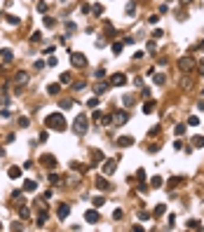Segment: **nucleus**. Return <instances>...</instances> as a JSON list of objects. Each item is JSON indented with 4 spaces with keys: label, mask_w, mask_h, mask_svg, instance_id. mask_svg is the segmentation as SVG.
<instances>
[{
    "label": "nucleus",
    "mask_w": 204,
    "mask_h": 232,
    "mask_svg": "<svg viewBox=\"0 0 204 232\" xmlns=\"http://www.w3.org/2000/svg\"><path fill=\"white\" fill-rule=\"evenodd\" d=\"M47 127L49 129H56V132H66V120H64V115L61 113H52V115H47Z\"/></svg>",
    "instance_id": "f257e3e1"
},
{
    "label": "nucleus",
    "mask_w": 204,
    "mask_h": 232,
    "mask_svg": "<svg viewBox=\"0 0 204 232\" xmlns=\"http://www.w3.org/2000/svg\"><path fill=\"white\" fill-rule=\"evenodd\" d=\"M73 132L77 134V136H82V134L87 132V115H85V113L75 117V122H73Z\"/></svg>",
    "instance_id": "f03ea898"
},
{
    "label": "nucleus",
    "mask_w": 204,
    "mask_h": 232,
    "mask_svg": "<svg viewBox=\"0 0 204 232\" xmlns=\"http://www.w3.org/2000/svg\"><path fill=\"white\" fill-rule=\"evenodd\" d=\"M70 64H73L75 68H85L87 66V56L80 54V52H73V54H70Z\"/></svg>",
    "instance_id": "7ed1b4c3"
},
{
    "label": "nucleus",
    "mask_w": 204,
    "mask_h": 232,
    "mask_svg": "<svg viewBox=\"0 0 204 232\" xmlns=\"http://www.w3.org/2000/svg\"><path fill=\"white\" fill-rule=\"evenodd\" d=\"M28 85V73H17V77H14V89L19 92L21 87H26Z\"/></svg>",
    "instance_id": "20e7f679"
},
{
    "label": "nucleus",
    "mask_w": 204,
    "mask_h": 232,
    "mask_svg": "<svg viewBox=\"0 0 204 232\" xmlns=\"http://www.w3.org/2000/svg\"><path fill=\"white\" fill-rule=\"evenodd\" d=\"M108 82H110V87H122V85L127 82V75H124V73H115V75H110Z\"/></svg>",
    "instance_id": "39448f33"
},
{
    "label": "nucleus",
    "mask_w": 204,
    "mask_h": 232,
    "mask_svg": "<svg viewBox=\"0 0 204 232\" xmlns=\"http://www.w3.org/2000/svg\"><path fill=\"white\" fill-rule=\"evenodd\" d=\"M127 117H129V113H127V110H117L110 120H113L115 124H124V122H127Z\"/></svg>",
    "instance_id": "423d86ee"
},
{
    "label": "nucleus",
    "mask_w": 204,
    "mask_h": 232,
    "mask_svg": "<svg viewBox=\"0 0 204 232\" xmlns=\"http://www.w3.org/2000/svg\"><path fill=\"white\" fill-rule=\"evenodd\" d=\"M56 213H59V218H61V220H66V218H68V213H70V206H68V204H59Z\"/></svg>",
    "instance_id": "0eeeda50"
},
{
    "label": "nucleus",
    "mask_w": 204,
    "mask_h": 232,
    "mask_svg": "<svg viewBox=\"0 0 204 232\" xmlns=\"http://www.w3.org/2000/svg\"><path fill=\"white\" fill-rule=\"evenodd\" d=\"M103 173H115V160H103Z\"/></svg>",
    "instance_id": "6e6552de"
},
{
    "label": "nucleus",
    "mask_w": 204,
    "mask_h": 232,
    "mask_svg": "<svg viewBox=\"0 0 204 232\" xmlns=\"http://www.w3.org/2000/svg\"><path fill=\"white\" fill-rule=\"evenodd\" d=\"M40 164H45V166H56V160H54L52 155H42V157H40Z\"/></svg>",
    "instance_id": "1a4fd4ad"
},
{
    "label": "nucleus",
    "mask_w": 204,
    "mask_h": 232,
    "mask_svg": "<svg viewBox=\"0 0 204 232\" xmlns=\"http://www.w3.org/2000/svg\"><path fill=\"white\" fill-rule=\"evenodd\" d=\"M132 143H134L132 136H120V138H117V145H120V148H127V145H132Z\"/></svg>",
    "instance_id": "9d476101"
},
{
    "label": "nucleus",
    "mask_w": 204,
    "mask_h": 232,
    "mask_svg": "<svg viewBox=\"0 0 204 232\" xmlns=\"http://www.w3.org/2000/svg\"><path fill=\"white\" fill-rule=\"evenodd\" d=\"M85 218H87V223H99V213H96V211H92V209L85 213Z\"/></svg>",
    "instance_id": "9b49d317"
},
{
    "label": "nucleus",
    "mask_w": 204,
    "mask_h": 232,
    "mask_svg": "<svg viewBox=\"0 0 204 232\" xmlns=\"http://www.w3.org/2000/svg\"><path fill=\"white\" fill-rule=\"evenodd\" d=\"M178 68H181V70H190V68H192V59H181V61H178Z\"/></svg>",
    "instance_id": "f8f14e48"
},
{
    "label": "nucleus",
    "mask_w": 204,
    "mask_h": 232,
    "mask_svg": "<svg viewBox=\"0 0 204 232\" xmlns=\"http://www.w3.org/2000/svg\"><path fill=\"white\" fill-rule=\"evenodd\" d=\"M0 56H2V61H5V64H9V61L14 59V54H12V49H2V52H0Z\"/></svg>",
    "instance_id": "ddd939ff"
},
{
    "label": "nucleus",
    "mask_w": 204,
    "mask_h": 232,
    "mask_svg": "<svg viewBox=\"0 0 204 232\" xmlns=\"http://www.w3.org/2000/svg\"><path fill=\"white\" fill-rule=\"evenodd\" d=\"M92 162L96 164V162H103V152L96 148V150H92Z\"/></svg>",
    "instance_id": "4468645a"
},
{
    "label": "nucleus",
    "mask_w": 204,
    "mask_h": 232,
    "mask_svg": "<svg viewBox=\"0 0 204 232\" xmlns=\"http://www.w3.org/2000/svg\"><path fill=\"white\" fill-rule=\"evenodd\" d=\"M96 188H99V190H103V192H106V190H110V185L106 183V178H96Z\"/></svg>",
    "instance_id": "2eb2a0df"
},
{
    "label": "nucleus",
    "mask_w": 204,
    "mask_h": 232,
    "mask_svg": "<svg viewBox=\"0 0 204 232\" xmlns=\"http://www.w3.org/2000/svg\"><path fill=\"white\" fill-rule=\"evenodd\" d=\"M7 176H9V178H19V176H21V169H19V166H12V169L7 171Z\"/></svg>",
    "instance_id": "dca6fc26"
},
{
    "label": "nucleus",
    "mask_w": 204,
    "mask_h": 232,
    "mask_svg": "<svg viewBox=\"0 0 204 232\" xmlns=\"http://www.w3.org/2000/svg\"><path fill=\"white\" fill-rule=\"evenodd\" d=\"M192 145H195V148H202L204 145V136H192Z\"/></svg>",
    "instance_id": "f3484780"
},
{
    "label": "nucleus",
    "mask_w": 204,
    "mask_h": 232,
    "mask_svg": "<svg viewBox=\"0 0 204 232\" xmlns=\"http://www.w3.org/2000/svg\"><path fill=\"white\" fill-rule=\"evenodd\" d=\"M24 190H26V192H33L35 190V181H26V183H24Z\"/></svg>",
    "instance_id": "a211bd4d"
},
{
    "label": "nucleus",
    "mask_w": 204,
    "mask_h": 232,
    "mask_svg": "<svg viewBox=\"0 0 204 232\" xmlns=\"http://www.w3.org/2000/svg\"><path fill=\"white\" fill-rule=\"evenodd\" d=\"M153 108H155V101H148V103L143 106V113L148 115V113H153Z\"/></svg>",
    "instance_id": "6ab92c4d"
},
{
    "label": "nucleus",
    "mask_w": 204,
    "mask_h": 232,
    "mask_svg": "<svg viewBox=\"0 0 204 232\" xmlns=\"http://www.w3.org/2000/svg\"><path fill=\"white\" fill-rule=\"evenodd\" d=\"M164 80H167L164 73H157V75H155V85H164Z\"/></svg>",
    "instance_id": "aec40b11"
},
{
    "label": "nucleus",
    "mask_w": 204,
    "mask_h": 232,
    "mask_svg": "<svg viewBox=\"0 0 204 232\" xmlns=\"http://www.w3.org/2000/svg\"><path fill=\"white\" fill-rule=\"evenodd\" d=\"M178 183H183V178H181V176H176V178H171V181H169V188H176Z\"/></svg>",
    "instance_id": "412c9836"
},
{
    "label": "nucleus",
    "mask_w": 204,
    "mask_h": 232,
    "mask_svg": "<svg viewBox=\"0 0 204 232\" xmlns=\"http://www.w3.org/2000/svg\"><path fill=\"white\" fill-rule=\"evenodd\" d=\"M40 40H42V33H40V31H35V33L31 35V42H40Z\"/></svg>",
    "instance_id": "4be33fe9"
},
{
    "label": "nucleus",
    "mask_w": 204,
    "mask_h": 232,
    "mask_svg": "<svg viewBox=\"0 0 204 232\" xmlns=\"http://www.w3.org/2000/svg\"><path fill=\"white\" fill-rule=\"evenodd\" d=\"M7 24L9 26H19V17H7Z\"/></svg>",
    "instance_id": "5701e85b"
},
{
    "label": "nucleus",
    "mask_w": 204,
    "mask_h": 232,
    "mask_svg": "<svg viewBox=\"0 0 204 232\" xmlns=\"http://www.w3.org/2000/svg\"><path fill=\"white\" fill-rule=\"evenodd\" d=\"M59 89H61L59 85H49V87H47V92H49V94H59Z\"/></svg>",
    "instance_id": "b1692460"
},
{
    "label": "nucleus",
    "mask_w": 204,
    "mask_h": 232,
    "mask_svg": "<svg viewBox=\"0 0 204 232\" xmlns=\"http://www.w3.org/2000/svg\"><path fill=\"white\" fill-rule=\"evenodd\" d=\"M188 124H190V127H197V124H200V120H197L195 115H190V117H188Z\"/></svg>",
    "instance_id": "393cba45"
},
{
    "label": "nucleus",
    "mask_w": 204,
    "mask_h": 232,
    "mask_svg": "<svg viewBox=\"0 0 204 232\" xmlns=\"http://www.w3.org/2000/svg\"><path fill=\"white\" fill-rule=\"evenodd\" d=\"M92 12H94L96 17H101V14H103V7H101V5H94V7H92Z\"/></svg>",
    "instance_id": "a878e982"
},
{
    "label": "nucleus",
    "mask_w": 204,
    "mask_h": 232,
    "mask_svg": "<svg viewBox=\"0 0 204 232\" xmlns=\"http://www.w3.org/2000/svg\"><path fill=\"white\" fill-rule=\"evenodd\" d=\"M108 87H110V82H106V85H99V87H96V94H103Z\"/></svg>",
    "instance_id": "bb28decb"
},
{
    "label": "nucleus",
    "mask_w": 204,
    "mask_h": 232,
    "mask_svg": "<svg viewBox=\"0 0 204 232\" xmlns=\"http://www.w3.org/2000/svg\"><path fill=\"white\" fill-rule=\"evenodd\" d=\"M103 204H106V199H103V197H94V206H96V209L103 206Z\"/></svg>",
    "instance_id": "cd10ccee"
},
{
    "label": "nucleus",
    "mask_w": 204,
    "mask_h": 232,
    "mask_svg": "<svg viewBox=\"0 0 204 232\" xmlns=\"http://www.w3.org/2000/svg\"><path fill=\"white\" fill-rule=\"evenodd\" d=\"M45 26H47V28H54V19H52V17H45Z\"/></svg>",
    "instance_id": "c85d7f7f"
},
{
    "label": "nucleus",
    "mask_w": 204,
    "mask_h": 232,
    "mask_svg": "<svg viewBox=\"0 0 204 232\" xmlns=\"http://www.w3.org/2000/svg\"><path fill=\"white\" fill-rule=\"evenodd\" d=\"M59 181H61V178H59V176H56V173H49V183H52V185H56V183H59Z\"/></svg>",
    "instance_id": "c756f323"
},
{
    "label": "nucleus",
    "mask_w": 204,
    "mask_h": 232,
    "mask_svg": "<svg viewBox=\"0 0 204 232\" xmlns=\"http://www.w3.org/2000/svg\"><path fill=\"white\" fill-rule=\"evenodd\" d=\"M150 183H153V188H160V185H162V178H160V176H155Z\"/></svg>",
    "instance_id": "7c9ffc66"
},
{
    "label": "nucleus",
    "mask_w": 204,
    "mask_h": 232,
    "mask_svg": "<svg viewBox=\"0 0 204 232\" xmlns=\"http://www.w3.org/2000/svg\"><path fill=\"white\" fill-rule=\"evenodd\" d=\"M164 211H167V206H164V204H160V206H157V209H155V216H162V213H164Z\"/></svg>",
    "instance_id": "2f4dec72"
},
{
    "label": "nucleus",
    "mask_w": 204,
    "mask_h": 232,
    "mask_svg": "<svg viewBox=\"0 0 204 232\" xmlns=\"http://www.w3.org/2000/svg\"><path fill=\"white\" fill-rule=\"evenodd\" d=\"M188 228H192V230H200V220H188Z\"/></svg>",
    "instance_id": "473e14b6"
},
{
    "label": "nucleus",
    "mask_w": 204,
    "mask_h": 232,
    "mask_svg": "<svg viewBox=\"0 0 204 232\" xmlns=\"http://www.w3.org/2000/svg\"><path fill=\"white\" fill-rule=\"evenodd\" d=\"M183 134H185V124H178L176 127V136H183Z\"/></svg>",
    "instance_id": "72a5a7b5"
},
{
    "label": "nucleus",
    "mask_w": 204,
    "mask_h": 232,
    "mask_svg": "<svg viewBox=\"0 0 204 232\" xmlns=\"http://www.w3.org/2000/svg\"><path fill=\"white\" fill-rule=\"evenodd\" d=\"M113 52L120 54V52H122V42H115V45H113Z\"/></svg>",
    "instance_id": "f704fd0d"
},
{
    "label": "nucleus",
    "mask_w": 204,
    "mask_h": 232,
    "mask_svg": "<svg viewBox=\"0 0 204 232\" xmlns=\"http://www.w3.org/2000/svg\"><path fill=\"white\" fill-rule=\"evenodd\" d=\"M19 216H21V218H28V209L21 206V209H19Z\"/></svg>",
    "instance_id": "c9c22d12"
},
{
    "label": "nucleus",
    "mask_w": 204,
    "mask_h": 232,
    "mask_svg": "<svg viewBox=\"0 0 204 232\" xmlns=\"http://www.w3.org/2000/svg\"><path fill=\"white\" fill-rule=\"evenodd\" d=\"M19 127H28V117H19Z\"/></svg>",
    "instance_id": "e433bc0d"
},
{
    "label": "nucleus",
    "mask_w": 204,
    "mask_h": 232,
    "mask_svg": "<svg viewBox=\"0 0 204 232\" xmlns=\"http://www.w3.org/2000/svg\"><path fill=\"white\" fill-rule=\"evenodd\" d=\"M134 12H136V5H134V2H132V5H127V14H134Z\"/></svg>",
    "instance_id": "4c0bfd02"
},
{
    "label": "nucleus",
    "mask_w": 204,
    "mask_h": 232,
    "mask_svg": "<svg viewBox=\"0 0 204 232\" xmlns=\"http://www.w3.org/2000/svg\"><path fill=\"white\" fill-rule=\"evenodd\" d=\"M61 82H64V85H68V82H70V75H68V73H64V75H61Z\"/></svg>",
    "instance_id": "58836bf2"
},
{
    "label": "nucleus",
    "mask_w": 204,
    "mask_h": 232,
    "mask_svg": "<svg viewBox=\"0 0 204 232\" xmlns=\"http://www.w3.org/2000/svg\"><path fill=\"white\" fill-rule=\"evenodd\" d=\"M136 178H138V181H143V178H145V171H143V169H138V173H136Z\"/></svg>",
    "instance_id": "ea45409f"
},
{
    "label": "nucleus",
    "mask_w": 204,
    "mask_h": 232,
    "mask_svg": "<svg viewBox=\"0 0 204 232\" xmlns=\"http://www.w3.org/2000/svg\"><path fill=\"white\" fill-rule=\"evenodd\" d=\"M7 103V96H0V106H5Z\"/></svg>",
    "instance_id": "a19ab883"
},
{
    "label": "nucleus",
    "mask_w": 204,
    "mask_h": 232,
    "mask_svg": "<svg viewBox=\"0 0 204 232\" xmlns=\"http://www.w3.org/2000/svg\"><path fill=\"white\" fill-rule=\"evenodd\" d=\"M2 155H5V150H2V148H0V157H2Z\"/></svg>",
    "instance_id": "79ce46f5"
},
{
    "label": "nucleus",
    "mask_w": 204,
    "mask_h": 232,
    "mask_svg": "<svg viewBox=\"0 0 204 232\" xmlns=\"http://www.w3.org/2000/svg\"><path fill=\"white\" fill-rule=\"evenodd\" d=\"M200 47H202V49H204V40H202V42H200Z\"/></svg>",
    "instance_id": "37998d69"
},
{
    "label": "nucleus",
    "mask_w": 204,
    "mask_h": 232,
    "mask_svg": "<svg viewBox=\"0 0 204 232\" xmlns=\"http://www.w3.org/2000/svg\"><path fill=\"white\" fill-rule=\"evenodd\" d=\"M183 2H192V0H183Z\"/></svg>",
    "instance_id": "c03bdc74"
},
{
    "label": "nucleus",
    "mask_w": 204,
    "mask_h": 232,
    "mask_svg": "<svg viewBox=\"0 0 204 232\" xmlns=\"http://www.w3.org/2000/svg\"><path fill=\"white\" fill-rule=\"evenodd\" d=\"M0 230H2V223H0Z\"/></svg>",
    "instance_id": "a18cd8bd"
}]
</instances>
